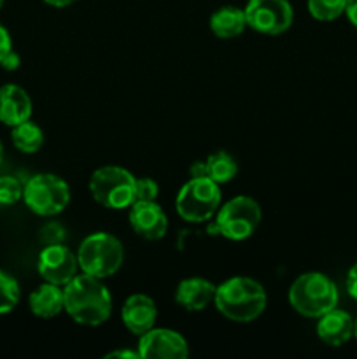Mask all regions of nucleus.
Returning a JSON list of instances; mask_svg holds the SVG:
<instances>
[{
  "label": "nucleus",
  "instance_id": "1",
  "mask_svg": "<svg viewBox=\"0 0 357 359\" xmlns=\"http://www.w3.org/2000/svg\"><path fill=\"white\" fill-rule=\"evenodd\" d=\"M65 312L83 326H100L112 316V294L104 284L88 273H77L63 286Z\"/></svg>",
  "mask_w": 357,
  "mask_h": 359
},
{
  "label": "nucleus",
  "instance_id": "2",
  "mask_svg": "<svg viewBox=\"0 0 357 359\" xmlns=\"http://www.w3.org/2000/svg\"><path fill=\"white\" fill-rule=\"evenodd\" d=\"M214 305L227 321L252 323L265 312L268 305V294L259 280L252 277L234 276L217 286Z\"/></svg>",
  "mask_w": 357,
  "mask_h": 359
},
{
  "label": "nucleus",
  "instance_id": "3",
  "mask_svg": "<svg viewBox=\"0 0 357 359\" xmlns=\"http://www.w3.org/2000/svg\"><path fill=\"white\" fill-rule=\"evenodd\" d=\"M338 287L326 273L304 272L294 279L287 291L290 307L300 316L318 319L338 305Z\"/></svg>",
  "mask_w": 357,
  "mask_h": 359
},
{
  "label": "nucleus",
  "instance_id": "4",
  "mask_svg": "<svg viewBox=\"0 0 357 359\" xmlns=\"http://www.w3.org/2000/svg\"><path fill=\"white\" fill-rule=\"evenodd\" d=\"M80 272L97 279H107L119 272L125 262V248L115 235L107 231L90 233L77 249Z\"/></svg>",
  "mask_w": 357,
  "mask_h": 359
},
{
  "label": "nucleus",
  "instance_id": "5",
  "mask_svg": "<svg viewBox=\"0 0 357 359\" xmlns=\"http://www.w3.org/2000/svg\"><path fill=\"white\" fill-rule=\"evenodd\" d=\"M136 177L118 165L97 168L90 177V193L97 203L111 210L130 209L135 202Z\"/></svg>",
  "mask_w": 357,
  "mask_h": 359
},
{
  "label": "nucleus",
  "instance_id": "6",
  "mask_svg": "<svg viewBox=\"0 0 357 359\" xmlns=\"http://www.w3.org/2000/svg\"><path fill=\"white\" fill-rule=\"evenodd\" d=\"M220 189L209 177H191L177 193L175 210L188 223H205L220 207Z\"/></svg>",
  "mask_w": 357,
  "mask_h": 359
},
{
  "label": "nucleus",
  "instance_id": "7",
  "mask_svg": "<svg viewBox=\"0 0 357 359\" xmlns=\"http://www.w3.org/2000/svg\"><path fill=\"white\" fill-rule=\"evenodd\" d=\"M219 235L233 242L247 241L255 233L262 219L261 205L247 195H238L219 207L212 217Z\"/></svg>",
  "mask_w": 357,
  "mask_h": 359
},
{
  "label": "nucleus",
  "instance_id": "8",
  "mask_svg": "<svg viewBox=\"0 0 357 359\" xmlns=\"http://www.w3.org/2000/svg\"><path fill=\"white\" fill-rule=\"evenodd\" d=\"M70 186L56 174H37L24 182V205L41 217L62 214L70 203Z\"/></svg>",
  "mask_w": 357,
  "mask_h": 359
},
{
  "label": "nucleus",
  "instance_id": "9",
  "mask_svg": "<svg viewBox=\"0 0 357 359\" xmlns=\"http://www.w3.org/2000/svg\"><path fill=\"white\" fill-rule=\"evenodd\" d=\"M244 13L248 28L272 37L289 30L294 21L289 0H248Z\"/></svg>",
  "mask_w": 357,
  "mask_h": 359
},
{
  "label": "nucleus",
  "instance_id": "10",
  "mask_svg": "<svg viewBox=\"0 0 357 359\" xmlns=\"http://www.w3.org/2000/svg\"><path fill=\"white\" fill-rule=\"evenodd\" d=\"M37 270L46 283L63 287L77 276L79 262L65 244H49L38 255Z\"/></svg>",
  "mask_w": 357,
  "mask_h": 359
},
{
  "label": "nucleus",
  "instance_id": "11",
  "mask_svg": "<svg viewBox=\"0 0 357 359\" xmlns=\"http://www.w3.org/2000/svg\"><path fill=\"white\" fill-rule=\"evenodd\" d=\"M139 354L142 359H186L189 346L184 337L170 328H150L139 337Z\"/></svg>",
  "mask_w": 357,
  "mask_h": 359
},
{
  "label": "nucleus",
  "instance_id": "12",
  "mask_svg": "<svg viewBox=\"0 0 357 359\" xmlns=\"http://www.w3.org/2000/svg\"><path fill=\"white\" fill-rule=\"evenodd\" d=\"M128 221L133 233L146 241H160L167 235L168 217L156 202H133Z\"/></svg>",
  "mask_w": 357,
  "mask_h": 359
},
{
  "label": "nucleus",
  "instance_id": "13",
  "mask_svg": "<svg viewBox=\"0 0 357 359\" xmlns=\"http://www.w3.org/2000/svg\"><path fill=\"white\" fill-rule=\"evenodd\" d=\"M158 318V307L154 300L147 294H130L121 309L122 325L130 333L140 337L150 328H154Z\"/></svg>",
  "mask_w": 357,
  "mask_h": 359
},
{
  "label": "nucleus",
  "instance_id": "14",
  "mask_svg": "<svg viewBox=\"0 0 357 359\" xmlns=\"http://www.w3.org/2000/svg\"><path fill=\"white\" fill-rule=\"evenodd\" d=\"M216 290V284L203 277H188L175 287V304L188 312H200L214 304Z\"/></svg>",
  "mask_w": 357,
  "mask_h": 359
},
{
  "label": "nucleus",
  "instance_id": "15",
  "mask_svg": "<svg viewBox=\"0 0 357 359\" xmlns=\"http://www.w3.org/2000/svg\"><path fill=\"white\" fill-rule=\"evenodd\" d=\"M31 98L18 84L0 86V121L7 126H16L31 118Z\"/></svg>",
  "mask_w": 357,
  "mask_h": 359
},
{
  "label": "nucleus",
  "instance_id": "16",
  "mask_svg": "<svg viewBox=\"0 0 357 359\" xmlns=\"http://www.w3.org/2000/svg\"><path fill=\"white\" fill-rule=\"evenodd\" d=\"M317 337L331 347H340L354 337V319L349 312L332 309L318 318Z\"/></svg>",
  "mask_w": 357,
  "mask_h": 359
},
{
  "label": "nucleus",
  "instance_id": "17",
  "mask_svg": "<svg viewBox=\"0 0 357 359\" xmlns=\"http://www.w3.org/2000/svg\"><path fill=\"white\" fill-rule=\"evenodd\" d=\"M28 307L31 314L38 319H52L65 311V297L63 287L46 283L35 287L28 297Z\"/></svg>",
  "mask_w": 357,
  "mask_h": 359
},
{
  "label": "nucleus",
  "instance_id": "18",
  "mask_svg": "<svg viewBox=\"0 0 357 359\" xmlns=\"http://www.w3.org/2000/svg\"><path fill=\"white\" fill-rule=\"evenodd\" d=\"M247 28V20H245L244 9L234 6L219 7L216 13L210 16V30L217 39H230L241 35Z\"/></svg>",
  "mask_w": 357,
  "mask_h": 359
},
{
  "label": "nucleus",
  "instance_id": "19",
  "mask_svg": "<svg viewBox=\"0 0 357 359\" xmlns=\"http://www.w3.org/2000/svg\"><path fill=\"white\" fill-rule=\"evenodd\" d=\"M10 139H13L14 147L18 151L24 154H34L44 144V132L38 125H35L34 121H23L20 125L13 126V132H10Z\"/></svg>",
  "mask_w": 357,
  "mask_h": 359
},
{
  "label": "nucleus",
  "instance_id": "20",
  "mask_svg": "<svg viewBox=\"0 0 357 359\" xmlns=\"http://www.w3.org/2000/svg\"><path fill=\"white\" fill-rule=\"evenodd\" d=\"M206 175L217 184L233 181L238 174V163L227 151H216L206 158Z\"/></svg>",
  "mask_w": 357,
  "mask_h": 359
},
{
  "label": "nucleus",
  "instance_id": "21",
  "mask_svg": "<svg viewBox=\"0 0 357 359\" xmlns=\"http://www.w3.org/2000/svg\"><path fill=\"white\" fill-rule=\"evenodd\" d=\"M346 0H308V13L317 21H335L345 13Z\"/></svg>",
  "mask_w": 357,
  "mask_h": 359
},
{
  "label": "nucleus",
  "instance_id": "22",
  "mask_svg": "<svg viewBox=\"0 0 357 359\" xmlns=\"http://www.w3.org/2000/svg\"><path fill=\"white\" fill-rule=\"evenodd\" d=\"M20 284L10 273L0 270V316L13 311L20 302Z\"/></svg>",
  "mask_w": 357,
  "mask_h": 359
},
{
  "label": "nucleus",
  "instance_id": "23",
  "mask_svg": "<svg viewBox=\"0 0 357 359\" xmlns=\"http://www.w3.org/2000/svg\"><path fill=\"white\" fill-rule=\"evenodd\" d=\"M23 188L20 179L13 175H2L0 177V205H14L23 198Z\"/></svg>",
  "mask_w": 357,
  "mask_h": 359
},
{
  "label": "nucleus",
  "instance_id": "24",
  "mask_svg": "<svg viewBox=\"0 0 357 359\" xmlns=\"http://www.w3.org/2000/svg\"><path fill=\"white\" fill-rule=\"evenodd\" d=\"M160 195V186L154 179L140 177L135 184V202H156Z\"/></svg>",
  "mask_w": 357,
  "mask_h": 359
},
{
  "label": "nucleus",
  "instance_id": "25",
  "mask_svg": "<svg viewBox=\"0 0 357 359\" xmlns=\"http://www.w3.org/2000/svg\"><path fill=\"white\" fill-rule=\"evenodd\" d=\"M41 241L44 242L46 245L49 244H62V241L65 238V230L59 226L58 223H49L42 228L41 231Z\"/></svg>",
  "mask_w": 357,
  "mask_h": 359
},
{
  "label": "nucleus",
  "instance_id": "26",
  "mask_svg": "<svg viewBox=\"0 0 357 359\" xmlns=\"http://www.w3.org/2000/svg\"><path fill=\"white\" fill-rule=\"evenodd\" d=\"M21 65V58L20 55H18L16 51H13L10 49L9 53H7L6 56L2 58V62H0V67H2L4 70H7V72H13V70H18Z\"/></svg>",
  "mask_w": 357,
  "mask_h": 359
},
{
  "label": "nucleus",
  "instance_id": "27",
  "mask_svg": "<svg viewBox=\"0 0 357 359\" xmlns=\"http://www.w3.org/2000/svg\"><path fill=\"white\" fill-rule=\"evenodd\" d=\"M10 49H13V41H10L9 30L0 23V62H2V58Z\"/></svg>",
  "mask_w": 357,
  "mask_h": 359
},
{
  "label": "nucleus",
  "instance_id": "28",
  "mask_svg": "<svg viewBox=\"0 0 357 359\" xmlns=\"http://www.w3.org/2000/svg\"><path fill=\"white\" fill-rule=\"evenodd\" d=\"M346 291L354 300H357V263L350 266L349 273H346Z\"/></svg>",
  "mask_w": 357,
  "mask_h": 359
},
{
  "label": "nucleus",
  "instance_id": "29",
  "mask_svg": "<svg viewBox=\"0 0 357 359\" xmlns=\"http://www.w3.org/2000/svg\"><path fill=\"white\" fill-rule=\"evenodd\" d=\"M112 358H128V359H140L139 351H128V349H118L112 351V353L105 354V359H112Z\"/></svg>",
  "mask_w": 357,
  "mask_h": 359
},
{
  "label": "nucleus",
  "instance_id": "30",
  "mask_svg": "<svg viewBox=\"0 0 357 359\" xmlns=\"http://www.w3.org/2000/svg\"><path fill=\"white\" fill-rule=\"evenodd\" d=\"M345 14L350 23L357 28V0H346Z\"/></svg>",
  "mask_w": 357,
  "mask_h": 359
},
{
  "label": "nucleus",
  "instance_id": "31",
  "mask_svg": "<svg viewBox=\"0 0 357 359\" xmlns=\"http://www.w3.org/2000/svg\"><path fill=\"white\" fill-rule=\"evenodd\" d=\"M189 174H191V177H209L206 175V161H195L189 168Z\"/></svg>",
  "mask_w": 357,
  "mask_h": 359
},
{
  "label": "nucleus",
  "instance_id": "32",
  "mask_svg": "<svg viewBox=\"0 0 357 359\" xmlns=\"http://www.w3.org/2000/svg\"><path fill=\"white\" fill-rule=\"evenodd\" d=\"M48 6H52V7H58V9H62V7H66V6H72L76 0H44Z\"/></svg>",
  "mask_w": 357,
  "mask_h": 359
},
{
  "label": "nucleus",
  "instance_id": "33",
  "mask_svg": "<svg viewBox=\"0 0 357 359\" xmlns=\"http://www.w3.org/2000/svg\"><path fill=\"white\" fill-rule=\"evenodd\" d=\"M2 160H4V144L2 140H0V163H2Z\"/></svg>",
  "mask_w": 357,
  "mask_h": 359
},
{
  "label": "nucleus",
  "instance_id": "34",
  "mask_svg": "<svg viewBox=\"0 0 357 359\" xmlns=\"http://www.w3.org/2000/svg\"><path fill=\"white\" fill-rule=\"evenodd\" d=\"M354 337H356V339H357V319H356V321H354Z\"/></svg>",
  "mask_w": 357,
  "mask_h": 359
},
{
  "label": "nucleus",
  "instance_id": "35",
  "mask_svg": "<svg viewBox=\"0 0 357 359\" xmlns=\"http://www.w3.org/2000/svg\"><path fill=\"white\" fill-rule=\"evenodd\" d=\"M4 6V0H0V7H2Z\"/></svg>",
  "mask_w": 357,
  "mask_h": 359
}]
</instances>
